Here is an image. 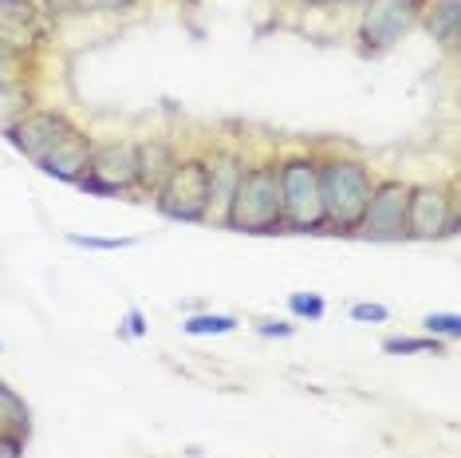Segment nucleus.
I'll list each match as a JSON object with an SVG mask.
<instances>
[{"label":"nucleus","mask_w":461,"mask_h":458,"mask_svg":"<svg viewBox=\"0 0 461 458\" xmlns=\"http://www.w3.org/2000/svg\"><path fill=\"white\" fill-rule=\"evenodd\" d=\"M91 13H131L134 0H83Z\"/></svg>","instance_id":"25"},{"label":"nucleus","mask_w":461,"mask_h":458,"mask_svg":"<svg viewBox=\"0 0 461 458\" xmlns=\"http://www.w3.org/2000/svg\"><path fill=\"white\" fill-rule=\"evenodd\" d=\"M154 206L174 222H205L209 217V174L205 159H177L170 179L158 186Z\"/></svg>","instance_id":"6"},{"label":"nucleus","mask_w":461,"mask_h":458,"mask_svg":"<svg viewBox=\"0 0 461 458\" xmlns=\"http://www.w3.org/2000/svg\"><path fill=\"white\" fill-rule=\"evenodd\" d=\"M44 8L51 16H68V13H87L83 0H44Z\"/></svg>","instance_id":"26"},{"label":"nucleus","mask_w":461,"mask_h":458,"mask_svg":"<svg viewBox=\"0 0 461 458\" xmlns=\"http://www.w3.org/2000/svg\"><path fill=\"white\" fill-rule=\"evenodd\" d=\"M237 328H240V320L229 316V312H194V316L182 320L185 336H233Z\"/></svg>","instance_id":"16"},{"label":"nucleus","mask_w":461,"mask_h":458,"mask_svg":"<svg viewBox=\"0 0 461 458\" xmlns=\"http://www.w3.org/2000/svg\"><path fill=\"white\" fill-rule=\"evenodd\" d=\"M280 182V210H285V229L292 234H320L323 206H320V179L312 154H292L276 166Z\"/></svg>","instance_id":"3"},{"label":"nucleus","mask_w":461,"mask_h":458,"mask_svg":"<svg viewBox=\"0 0 461 458\" xmlns=\"http://www.w3.org/2000/svg\"><path fill=\"white\" fill-rule=\"evenodd\" d=\"M426 336H438V340H457L461 336V316L457 312H429L422 320Z\"/></svg>","instance_id":"20"},{"label":"nucleus","mask_w":461,"mask_h":458,"mask_svg":"<svg viewBox=\"0 0 461 458\" xmlns=\"http://www.w3.org/2000/svg\"><path fill=\"white\" fill-rule=\"evenodd\" d=\"M71 131H76V123H71L64 111H24L20 119H13L5 127L8 142H13L28 162H44Z\"/></svg>","instance_id":"9"},{"label":"nucleus","mask_w":461,"mask_h":458,"mask_svg":"<svg viewBox=\"0 0 461 458\" xmlns=\"http://www.w3.org/2000/svg\"><path fill=\"white\" fill-rule=\"evenodd\" d=\"M32 76V51L0 36V91H20Z\"/></svg>","instance_id":"15"},{"label":"nucleus","mask_w":461,"mask_h":458,"mask_svg":"<svg viewBox=\"0 0 461 458\" xmlns=\"http://www.w3.org/2000/svg\"><path fill=\"white\" fill-rule=\"evenodd\" d=\"M0 388H5V380H0Z\"/></svg>","instance_id":"30"},{"label":"nucleus","mask_w":461,"mask_h":458,"mask_svg":"<svg viewBox=\"0 0 461 458\" xmlns=\"http://www.w3.org/2000/svg\"><path fill=\"white\" fill-rule=\"evenodd\" d=\"M174 166H177V151L166 139H146V142H139V190L158 194V186L170 179Z\"/></svg>","instance_id":"13"},{"label":"nucleus","mask_w":461,"mask_h":458,"mask_svg":"<svg viewBox=\"0 0 461 458\" xmlns=\"http://www.w3.org/2000/svg\"><path fill=\"white\" fill-rule=\"evenodd\" d=\"M316 179H320V206H323V229L331 234H355L366 214V202L375 194V179L359 159H316Z\"/></svg>","instance_id":"1"},{"label":"nucleus","mask_w":461,"mask_h":458,"mask_svg":"<svg viewBox=\"0 0 461 458\" xmlns=\"http://www.w3.org/2000/svg\"><path fill=\"white\" fill-rule=\"evenodd\" d=\"M0 458H24V439L20 435H0Z\"/></svg>","instance_id":"27"},{"label":"nucleus","mask_w":461,"mask_h":458,"mask_svg":"<svg viewBox=\"0 0 461 458\" xmlns=\"http://www.w3.org/2000/svg\"><path fill=\"white\" fill-rule=\"evenodd\" d=\"M457 234V210L449 186H411L406 197V237L414 242H438Z\"/></svg>","instance_id":"7"},{"label":"nucleus","mask_w":461,"mask_h":458,"mask_svg":"<svg viewBox=\"0 0 461 458\" xmlns=\"http://www.w3.org/2000/svg\"><path fill=\"white\" fill-rule=\"evenodd\" d=\"M205 174H209V217L221 222L229 202H233V190L245 174V159L237 151H213L205 159Z\"/></svg>","instance_id":"10"},{"label":"nucleus","mask_w":461,"mask_h":458,"mask_svg":"<svg viewBox=\"0 0 461 458\" xmlns=\"http://www.w3.org/2000/svg\"><path fill=\"white\" fill-rule=\"evenodd\" d=\"M429 0H363L359 5V48L366 56L391 51L418 28Z\"/></svg>","instance_id":"4"},{"label":"nucleus","mask_w":461,"mask_h":458,"mask_svg":"<svg viewBox=\"0 0 461 458\" xmlns=\"http://www.w3.org/2000/svg\"><path fill=\"white\" fill-rule=\"evenodd\" d=\"M28 408H24V399L8 388H0V435H20V439H28Z\"/></svg>","instance_id":"17"},{"label":"nucleus","mask_w":461,"mask_h":458,"mask_svg":"<svg viewBox=\"0 0 461 458\" xmlns=\"http://www.w3.org/2000/svg\"><path fill=\"white\" fill-rule=\"evenodd\" d=\"M457 24H461V5L457 0H429L426 5V32L438 40L446 51L457 48Z\"/></svg>","instance_id":"14"},{"label":"nucleus","mask_w":461,"mask_h":458,"mask_svg":"<svg viewBox=\"0 0 461 458\" xmlns=\"http://www.w3.org/2000/svg\"><path fill=\"white\" fill-rule=\"evenodd\" d=\"M406 197H411V182H375V194L355 234H363L366 242H406Z\"/></svg>","instance_id":"8"},{"label":"nucleus","mask_w":461,"mask_h":458,"mask_svg":"<svg viewBox=\"0 0 461 458\" xmlns=\"http://www.w3.org/2000/svg\"><path fill=\"white\" fill-rule=\"evenodd\" d=\"M146 332H150V325H146V312L142 308H127V316L119 320V336L122 340H142Z\"/></svg>","instance_id":"23"},{"label":"nucleus","mask_w":461,"mask_h":458,"mask_svg":"<svg viewBox=\"0 0 461 458\" xmlns=\"http://www.w3.org/2000/svg\"><path fill=\"white\" fill-rule=\"evenodd\" d=\"M91 151H95V139L76 127L44 162H36V166H40V174H48V179H56V182H79L91 166Z\"/></svg>","instance_id":"11"},{"label":"nucleus","mask_w":461,"mask_h":458,"mask_svg":"<svg viewBox=\"0 0 461 458\" xmlns=\"http://www.w3.org/2000/svg\"><path fill=\"white\" fill-rule=\"evenodd\" d=\"M190 5H197V0H190Z\"/></svg>","instance_id":"31"},{"label":"nucleus","mask_w":461,"mask_h":458,"mask_svg":"<svg viewBox=\"0 0 461 458\" xmlns=\"http://www.w3.org/2000/svg\"><path fill=\"white\" fill-rule=\"evenodd\" d=\"M76 186L83 194H95V197L134 190V186H139V142H131V139L95 142L87 174H83Z\"/></svg>","instance_id":"5"},{"label":"nucleus","mask_w":461,"mask_h":458,"mask_svg":"<svg viewBox=\"0 0 461 458\" xmlns=\"http://www.w3.org/2000/svg\"><path fill=\"white\" fill-rule=\"evenodd\" d=\"M386 356H442V340L438 336H391L383 340Z\"/></svg>","instance_id":"18"},{"label":"nucleus","mask_w":461,"mask_h":458,"mask_svg":"<svg viewBox=\"0 0 461 458\" xmlns=\"http://www.w3.org/2000/svg\"><path fill=\"white\" fill-rule=\"evenodd\" d=\"M44 32V8H36V0H0V36L5 40L36 51Z\"/></svg>","instance_id":"12"},{"label":"nucleus","mask_w":461,"mask_h":458,"mask_svg":"<svg viewBox=\"0 0 461 458\" xmlns=\"http://www.w3.org/2000/svg\"><path fill=\"white\" fill-rule=\"evenodd\" d=\"M221 225L237 229V234H280V229H285L276 162L245 166V174H240V182L233 190V202H229Z\"/></svg>","instance_id":"2"},{"label":"nucleus","mask_w":461,"mask_h":458,"mask_svg":"<svg viewBox=\"0 0 461 458\" xmlns=\"http://www.w3.org/2000/svg\"><path fill=\"white\" fill-rule=\"evenodd\" d=\"M0 352H5V340H0Z\"/></svg>","instance_id":"29"},{"label":"nucleus","mask_w":461,"mask_h":458,"mask_svg":"<svg viewBox=\"0 0 461 458\" xmlns=\"http://www.w3.org/2000/svg\"><path fill=\"white\" fill-rule=\"evenodd\" d=\"M68 245L76 249H95V253H119V249H134L139 237H91V234H68Z\"/></svg>","instance_id":"19"},{"label":"nucleus","mask_w":461,"mask_h":458,"mask_svg":"<svg viewBox=\"0 0 461 458\" xmlns=\"http://www.w3.org/2000/svg\"><path fill=\"white\" fill-rule=\"evenodd\" d=\"M303 5H308V8H335V5H355V8H359L363 0H303Z\"/></svg>","instance_id":"28"},{"label":"nucleus","mask_w":461,"mask_h":458,"mask_svg":"<svg viewBox=\"0 0 461 458\" xmlns=\"http://www.w3.org/2000/svg\"><path fill=\"white\" fill-rule=\"evenodd\" d=\"M257 332H260L265 340H288L292 332H296V325H288V320H260Z\"/></svg>","instance_id":"24"},{"label":"nucleus","mask_w":461,"mask_h":458,"mask_svg":"<svg viewBox=\"0 0 461 458\" xmlns=\"http://www.w3.org/2000/svg\"><path fill=\"white\" fill-rule=\"evenodd\" d=\"M288 312L296 320H323L328 305H323V297H316V293H292L288 297Z\"/></svg>","instance_id":"21"},{"label":"nucleus","mask_w":461,"mask_h":458,"mask_svg":"<svg viewBox=\"0 0 461 458\" xmlns=\"http://www.w3.org/2000/svg\"><path fill=\"white\" fill-rule=\"evenodd\" d=\"M351 320H359V325H386L391 308L375 305V300H359V305H351Z\"/></svg>","instance_id":"22"}]
</instances>
